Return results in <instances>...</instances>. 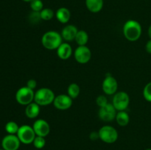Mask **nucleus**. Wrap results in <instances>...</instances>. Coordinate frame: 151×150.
Listing matches in <instances>:
<instances>
[{
  "instance_id": "nucleus-1",
  "label": "nucleus",
  "mask_w": 151,
  "mask_h": 150,
  "mask_svg": "<svg viewBox=\"0 0 151 150\" xmlns=\"http://www.w3.org/2000/svg\"><path fill=\"white\" fill-rule=\"evenodd\" d=\"M122 32L125 38L131 42H134L139 39L142 32V25L136 20H128L123 25Z\"/></svg>"
},
{
  "instance_id": "nucleus-2",
  "label": "nucleus",
  "mask_w": 151,
  "mask_h": 150,
  "mask_svg": "<svg viewBox=\"0 0 151 150\" xmlns=\"http://www.w3.org/2000/svg\"><path fill=\"white\" fill-rule=\"evenodd\" d=\"M63 43L61 34L57 31H47L41 37V44L48 50H55Z\"/></svg>"
},
{
  "instance_id": "nucleus-3",
  "label": "nucleus",
  "mask_w": 151,
  "mask_h": 150,
  "mask_svg": "<svg viewBox=\"0 0 151 150\" xmlns=\"http://www.w3.org/2000/svg\"><path fill=\"white\" fill-rule=\"evenodd\" d=\"M55 95L52 90L49 88H41L35 92L34 101L38 104L40 107L47 106L52 104L54 101Z\"/></svg>"
},
{
  "instance_id": "nucleus-4",
  "label": "nucleus",
  "mask_w": 151,
  "mask_h": 150,
  "mask_svg": "<svg viewBox=\"0 0 151 150\" xmlns=\"http://www.w3.org/2000/svg\"><path fill=\"white\" fill-rule=\"evenodd\" d=\"M100 139L106 144H114L118 139V132L114 126L104 125L98 131Z\"/></svg>"
},
{
  "instance_id": "nucleus-5",
  "label": "nucleus",
  "mask_w": 151,
  "mask_h": 150,
  "mask_svg": "<svg viewBox=\"0 0 151 150\" xmlns=\"http://www.w3.org/2000/svg\"><path fill=\"white\" fill-rule=\"evenodd\" d=\"M16 135L20 140L21 143L26 144V145L32 144L34 139L36 137L32 126L27 124H24L19 126V129Z\"/></svg>"
},
{
  "instance_id": "nucleus-6",
  "label": "nucleus",
  "mask_w": 151,
  "mask_h": 150,
  "mask_svg": "<svg viewBox=\"0 0 151 150\" xmlns=\"http://www.w3.org/2000/svg\"><path fill=\"white\" fill-rule=\"evenodd\" d=\"M35 92L27 86L22 87L16 93V100L19 104L27 106L34 101Z\"/></svg>"
},
{
  "instance_id": "nucleus-7",
  "label": "nucleus",
  "mask_w": 151,
  "mask_h": 150,
  "mask_svg": "<svg viewBox=\"0 0 151 150\" xmlns=\"http://www.w3.org/2000/svg\"><path fill=\"white\" fill-rule=\"evenodd\" d=\"M130 104V96L125 91H119L114 95L112 104L117 111L125 110Z\"/></svg>"
},
{
  "instance_id": "nucleus-8",
  "label": "nucleus",
  "mask_w": 151,
  "mask_h": 150,
  "mask_svg": "<svg viewBox=\"0 0 151 150\" xmlns=\"http://www.w3.org/2000/svg\"><path fill=\"white\" fill-rule=\"evenodd\" d=\"M116 113H117V110L115 109L112 103H108L106 105L100 107L98 111V116L103 121L109 122L114 120Z\"/></svg>"
},
{
  "instance_id": "nucleus-9",
  "label": "nucleus",
  "mask_w": 151,
  "mask_h": 150,
  "mask_svg": "<svg viewBox=\"0 0 151 150\" xmlns=\"http://www.w3.org/2000/svg\"><path fill=\"white\" fill-rule=\"evenodd\" d=\"M102 89L106 95H114L117 92L118 82L112 75L107 74L102 83Z\"/></svg>"
},
{
  "instance_id": "nucleus-10",
  "label": "nucleus",
  "mask_w": 151,
  "mask_h": 150,
  "mask_svg": "<svg viewBox=\"0 0 151 150\" xmlns=\"http://www.w3.org/2000/svg\"><path fill=\"white\" fill-rule=\"evenodd\" d=\"M74 57L78 63L86 64L91 60V51L86 46H78L74 51Z\"/></svg>"
},
{
  "instance_id": "nucleus-11",
  "label": "nucleus",
  "mask_w": 151,
  "mask_h": 150,
  "mask_svg": "<svg viewBox=\"0 0 151 150\" xmlns=\"http://www.w3.org/2000/svg\"><path fill=\"white\" fill-rule=\"evenodd\" d=\"M72 103L73 99L68 94H59L55 96L52 104L58 110H66L72 107Z\"/></svg>"
},
{
  "instance_id": "nucleus-12",
  "label": "nucleus",
  "mask_w": 151,
  "mask_h": 150,
  "mask_svg": "<svg viewBox=\"0 0 151 150\" xmlns=\"http://www.w3.org/2000/svg\"><path fill=\"white\" fill-rule=\"evenodd\" d=\"M22 144L16 135L7 134L1 141V146L4 150H18Z\"/></svg>"
},
{
  "instance_id": "nucleus-13",
  "label": "nucleus",
  "mask_w": 151,
  "mask_h": 150,
  "mask_svg": "<svg viewBox=\"0 0 151 150\" xmlns=\"http://www.w3.org/2000/svg\"><path fill=\"white\" fill-rule=\"evenodd\" d=\"M35 133L37 136L47 137L50 134V126L48 122L42 119H37L32 124Z\"/></svg>"
},
{
  "instance_id": "nucleus-14",
  "label": "nucleus",
  "mask_w": 151,
  "mask_h": 150,
  "mask_svg": "<svg viewBox=\"0 0 151 150\" xmlns=\"http://www.w3.org/2000/svg\"><path fill=\"white\" fill-rule=\"evenodd\" d=\"M78 32V29L76 26L73 24H69L63 28L60 34H61L63 40H64L66 42H70V41H75Z\"/></svg>"
},
{
  "instance_id": "nucleus-15",
  "label": "nucleus",
  "mask_w": 151,
  "mask_h": 150,
  "mask_svg": "<svg viewBox=\"0 0 151 150\" xmlns=\"http://www.w3.org/2000/svg\"><path fill=\"white\" fill-rule=\"evenodd\" d=\"M56 52H57L58 57L60 60H66L70 58L72 53H73V51H72V46H71L69 43L63 42L59 46L58 48L56 49Z\"/></svg>"
},
{
  "instance_id": "nucleus-16",
  "label": "nucleus",
  "mask_w": 151,
  "mask_h": 150,
  "mask_svg": "<svg viewBox=\"0 0 151 150\" xmlns=\"http://www.w3.org/2000/svg\"><path fill=\"white\" fill-rule=\"evenodd\" d=\"M55 17L57 20L61 24H66L69 22L71 18V12L66 7H60L55 12Z\"/></svg>"
},
{
  "instance_id": "nucleus-17",
  "label": "nucleus",
  "mask_w": 151,
  "mask_h": 150,
  "mask_svg": "<svg viewBox=\"0 0 151 150\" xmlns=\"http://www.w3.org/2000/svg\"><path fill=\"white\" fill-rule=\"evenodd\" d=\"M86 7L91 13H97L103 7V0H85Z\"/></svg>"
},
{
  "instance_id": "nucleus-18",
  "label": "nucleus",
  "mask_w": 151,
  "mask_h": 150,
  "mask_svg": "<svg viewBox=\"0 0 151 150\" xmlns=\"http://www.w3.org/2000/svg\"><path fill=\"white\" fill-rule=\"evenodd\" d=\"M40 113V106L35 101L27 104L25 108V115L28 119H33L38 116Z\"/></svg>"
},
{
  "instance_id": "nucleus-19",
  "label": "nucleus",
  "mask_w": 151,
  "mask_h": 150,
  "mask_svg": "<svg viewBox=\"0 0 151 150\" xmlns=\"http://www.w3.org/2000/svg\"><path fill=\"white\" fill-rule=\"evenodd\" d=\"M116 123L121 126H125L129 124L130 116L128 113L125 110L122 111H117L116 118H115Z\"/></svg>"
},
{
  "instance_id": "nucleus-20",
  "label": "nucleus",
  "mask_w": 151,
  "mask_h": 150,
  "mask_svg": "<svg viewBox=\"0 0 151 150\" xmlns=\"http://www.w3.org/2000/svg\"><path fill=\"white\" fill-rule=\"evenodd\" d=\"M78 46H86L88 41V35L85 30H78L75 38Z\"/></svg>"
},
{
  "instance_id": "nucleus-21",
  "label": "nucleus",
  "mask_w": 151,
  "mask_h": 150,
  "mask_svg": "<svg viewBox=\"0 0 151 150\" xmlns=\"http://www.w3.org/2000/svg\"><path fill=\"white\" fill-rule=\"evenodd\" d=\"M80 93H81V88L77 83H71L68 86L67 94L72 99L78 98Z\"/></svg>"
},
{
  "instance_id": "nucleus-22",
  "label": "nucleus",
  "mask_w": 151,
  "mask_h": 150,
  "mask_svg": "<svg viewBox=\"0 0 151 150\" xmlns=\"http://www.w3.org/2000/svg\"><path fill=\"white\" fill-rule=\"evenodd\" d=\"M4 128H5L6 132L8 134L16 135L19 129V126L16 122L13 121H8L6 124Z\"/></svg>"
},
{
  "instance_id": "nucleus-23",
  "label": "nucleus",
  "mask_w": 151,
  "mask_h": 150,
  "mask_svg": "<svg viewBox=\"0 0 151 150\" xmlns=\"http://www.w3.org/2000/svg\"><path fill=\"white\" fill-rule=\"evenodd\" d=\"M40 15H41V20L43 21H50L54 17L55 13H54L51 8H44L41 12H40Z\"/></svg>"
},
{
  "instance_id": "nucleus-24",
  "label": "nucleus",
  "mask_w": 151,
  "mask_h": 150,
  "mask_svg": "<svg viewBox=\"0 0 151 150\" xmlns=\"http://www.w3.org/2000/svg\"><path fill=\"white\" fill-rule=\"evenodd\" d=\"M29 6L34 12H41L44 9V4L41 0H32L29 2Z\"/></svg>"
},
{
  "instance_id": "nucleus-25",
  "label": "nucleus",
  "mask_w": 151,
  "mask_h": 150,
  "mask_svg": "<svg viewBox=\"0 0 151 150\" xmlns=\"http://www.w3.org/2000/svg\"><path fill=\"white\" fill-rule=\"evenodd\" d=\"M34 146L35 147L38 149H43L46 145V140L44 137H41V136H37L34 139L33 142H32Z\"/></svg>"
},
{
  "instance_id": "nucleus-26",
  "label": "nucleus",
  "mask_w": 151,
  "mask_h": 150,
  "mask_svg": "<svg viewBox=\"0 0 151 150\" xmlns=\"http://www.w3.org/2000/svg\"><path fill=\"white\" fill-rule=\"evenodd\" d=\"M143 96L146 101L151 102V82H148L143 89Z\"/></svg>"
},
{
  "instance_id": "nucleus-27",
  "label": "nucleus",
  "mask_w": 151,
  "mask_h": 150,
  "mask_svg": "<svg viewBox=\"0 0 151 150\" xmlns=\"http://www.w3.org/2000/svg\"><path fill=\"white\" fill-rule=\"evenodd\" d=\"M29 19L30 21V22L33 24L38 23L41 20V15H40V12H34L32 11V13H30L29 16Z\"/></svg>"
},
{
  "instance_id": "nucleus-28",
  "label": "nucleus",
  "mask_w": 151,
  "mask_h": 150,
  "mask_svg": "<svg viewBox=\"0 0 151 150\" xmlns=\"http://www.w3.org/2000/svg\"><path fill=\"white\" fill-rule=\"evenodd\" d=\"M96 103H97V106H98L99 107H103V106L106 105V104L109 102V101H108L106 96L100 95L98 96L97 97V99H96Z\"/></svg>"
},
{
  "instance_id": "nucleus-29",
  "label": "nucleus",
  "mask_w": 151,
  "mask_h": 150,
  "mask_svg": "<svg viewBox=\"0 0 151 150\" xmlns=\"http://www.w3.org/2000/svg\"><path fill=\"white\" fill-rule=\"evenodd\" d=\"M26 86L27 87V88H29V89L33 90V91H34V89H35V88H36V87H37L36 80H35V79H29V80L27 82Z\"/></svg>"
},
{
  "instance_id": "nucleus-30",
  "label": "nucleus",
  "mask_w": 151,
  "mask_h": 150,
  "mask_svg": "<svg viewBox=\"0 0 151 150\" xmlns=\"http://www.w3.org/2000/svg\"><path fill=\"white\" fill-rule=\"evenodd\" d=\"M89 138L91 141H97L100 138L98 132H91L89 135Z\"/></svg>"
},
{
  "instance_id": "nucleus-31",
  "label": "nucleus",
  "mask_w": 151,
  "mask_h": 150,
  "mask_svg": "<svg viewBox=\"0 0 151 150\" xmlns=\"http://www.w3.org/2000/svg\"><path fill=\"white\" fill-rule=\"evenodd\" d=\"M145 50L148 54H151V39L149 40L145 44Z\"/></svg>"
},
{
  "instance_id": "nucleus-32",
  "label": "nucleus",
  "mask_w": 151,
  "mask_h": 150,
  "mask_svg": "<svg viewBox=\"0 0 151 150\" xmlns=\"http://www.w3.org/2000/svg\"><path fill=\"white\" fill-rule=\"evenodd\" d=\"M148 36L150 38V39H151V24L150 25L148 28Z\"/></svg>"
},
{
  "instance_id": "nucleus-33",
  "label": "nucleus",
  "mask_w": 151,
  "mask_h": 150,
  "mask_svg": "<svg viewBox=\"0 0 151 150\" xmlns=\"http://www.w3.org/2000/svg\"><path fill=\"white\" fill-rule=\"evenodd\" d=\"M22 1H25V2H30V1H32V0H22Z\"/></svg>"
},
{
  "instance_id": "nucleus-34",
  "label": "nucleus",
  "mask_w": 151,
  "mask_h": 150,
  "mask_svg": "<svg viewBox=\"0 0 151 150\" xmlns=\"http://www.w3.org/2000/svg\"><path fill=\"white\" fill-rule=\"evenodd\" d=\"M145 150H151V149H150V148H149V149H146Z\"/></svg>"
},
{
  "instance_id": "nucleus-35",
  "label": "nucleus",
  "mask_w": 151,
  "mask_h": 150,
  "mask_svg": "<svg viewBox=\"0 0 151 150\" xmlns=\"http://www.w3.org/2000/svg\"><path fill=\"white\" fill-rule=\"evenodd\" d=\"M0 150H4V149H0Z\"/></svg>"
}]
</instances>
